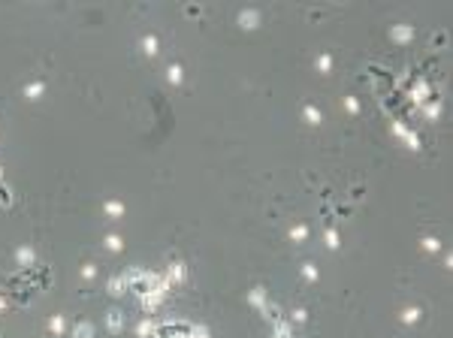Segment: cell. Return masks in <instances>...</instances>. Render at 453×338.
Instances as JSON below:
<instances>
[{
  "label": "cell",
  "mask_w": 453,
  "mask_h": 338,
  "mask_svg": "<svg viewBox=\"0 0 453 338\" xmlns=\"http://www.w3.org/2000/svg\"><path fill=\"white\" fill-rule=\"evenodd\" d=\"M166 281H169V284H172V281H184V263H179V260L172 263V266H169V275H166Z\"/></svg>",
  "instance_id": "8fae6325"
},
{
  "label": "cell",
  "mask_w": 453,
  "mask_h": 338,
  "mask_svg": "<svg viewBox=\"0 0 453 338\" xmlns=\"http://www.w3.org/2000/svg\"><path fill=\"white\" fill-rule=\"evenodd\" d=\"M184 12H187V15H190V19H197V15H200V12H203V9H200V6H184Z\"/></svg>",
  "instance_id": "f1b7e54d"
},
{
  "label": "cell",
  "mask_w": 453,
  "mask_h": 338,
  "mask_svg": "<svg viewBox=\"0 0 453 338\" xmlns=\"http://www.w3.org/2000/svg\"><path fill=\"white\" fill-rule=\"evenodd\" d=\"M73 338H94V323L91 320H79L73 326Z\"/></svg>",
  "instance_id": "8992f818"
},
{
  "label": "cell",
  "mask_w": 453,
  "mask_h": 338,
  "mask_svg": "<svg viewBox=\"0 0 453 338\" xmlns=\"http://www.w3.org/2000/svg\"><path fill=\"white\" fill-rule=\"evenodd\" d=\"M344 109L351 112V115H357V112H360V100H357V97H344Z\"/></svg>",
  "instance_id": "cb8c5ba5"
},
{
  "label": "cell",
  "mask_w": 453,
  "mask_h": 338,
  "mask_svg": "<svg viewBox=\"0 0 453 338\" xmlns=\"http://www.w3.org/2000/svg\"><path fill=\"white\" fill-rule=\"evenodd\" d=\"M142 51H145V55H158V51H160V43H158V37H154V33H145V37H142Z\"/></svg>",
  "instance_id": "52a82bcc"
},
{
  "label": "cell",
  "mask_w": 453,
  "mask_h": 338,
  "mask_svg": "<svg viewBox=\"0 0 453 338\" xmlns=\"http://www.w3.org/2000/svg\"><path fill=\"white\" fill-rule=\"evenodd\" d=\"M317 69L320 73H329V69H333V55H329V51H323V55L317 58Z\"/></svg>",
  "instance_id": "ac0fdd59"
},
{
  "label": "cell",
  "mask_w": 453,
  "mask_h": 338,
  "mask_svg": "<svg viewBox=\"0 0 453 338\" xmlns=\"http://www.w3.org/2000/svg\"><path fill=\"white\" fill-rule=\"evenodd\" d=\"M121 248H124V239H121L118 233H109L106 236V251H112V254H118Z\"/></svg>",
  "instance_id": "4fadbf2b"
},
{
  "label": "cell",
  "mask_w": 453,
  "mask_h": 338,
  "mask_svg": "<svg viewBox=\"0 0 453 338\" xmlns=\"http://www.w3.org/2000/svg\"><path fill=\"white\" fill-rule=\"evenodd\" d=\"M187 338H212V335H208V329H205V326H190Z\"/></svg>",
  "instance_id": "603a6c76"
},
{
  "label": "cell",
  "mask_w": 453,
  "mask_h": 338,
  "mask_svg": "<svg viewBox=\"0 0 453 338\" xmlns=\"http://www.w3.org/2000/svg\"><path fill=\"white\" fill-rule=\"evenodd\" d=\"M390 37H393V43L405 45V43L414 40V27H411V24H393V27H390Z\"/></svg>",
  "instance_id": "7a4b0ae2"
},
{
  "label": "cell",
  "mask_w": 453,
  "mask_h": 338,
  "mask_svg": "<svg viewBox=\"0 0 453 338\" xmlns=\"http://www.w3.org/2000/svg\"><path fill=\"white\" fill-rule=\"evenodd\" d=\"M124 290H127V278H118V275H115V278L109 281V296H121Z\"/></svg>",
  "instance_id": "7c38bea8"
},
{
  "label": "cell",
  "mask_w": 453,
  "mask_h": 338,
  "mask_svg": "<svg viewBox=\"0 0 453 338\" xmlns=\"http://www.w3.org/2000/svg\"><path fill=\"white\" fill-rule=\"evenodd\" d=\"M402 320H405V323H417V320H420V308H405Z\"/></svg>",
  "instance_id": "ffe728a7"
},
{
  "label": "cell",
  "mask_w": 453,
  "mask_h": 338,
  "mask_svg": "<svg viewBox=\"0 0 453 338\" xmlns=\"http://www.w3.org/2000/svg\"><path fill=\"white\" fill-rule=\"evenodd\" d=\"M94 275H97V266H94V263H85V266H82V278H85V281H91Z\"/></svg>",
  "instance_id": "484cf974"
},
{
  "label": "cell",
  "mask_w": 453,
  "mask_h": 338,
  "mask_svg": "<svg viewBox=\"0 0 453 338\" xmlns=\"http://www.w3.org/2000/svg\"><path fill=\"white\" fill-rule=\"evenodd\" d=\"M305 236H308V226H305V224L290 226V239H293V242H305Z\"/></svg>",
  "instance_id": "2e32d148"
},
{
  "label": "cell",
  "mask_w": 453,
  "mask_h": 338,
  "mask_svg": "<svg viewBox=\"0 0 453 338\" xmlns=\"http://www.w3.org/2000/svg\"><path fill=\"white\" fill-rule=\"evenodd\" d=\"M166 79H169L172 85H181V79H184L181 67H179V64H169V67H166Z\"/></svg>",
  "instance_id": "5bb4252c"
},
{
  "label": "cell",
  "mask_w": 453,
  "mask_h": 338,
  "mask_svg": "<svg viewBox=\"0 0 453 338\" xmlns=\"http://www.w3.org/2000/svg\"><path fill=\"white\" fill-rule=\"evenodd\" d=\"M48 329H51V335H61L64 329H67V320H64V314H55L48 320Z\"/></svg>",
  "instance_id": "9a60e30c"
},
{
  "label": "cell",
  "mask_w": 453,
  "mask_h": 338,
  "mask_svg": "<svg viewBox=\"0 0 453 338\" xmlns=\"http://www.w3.org/2000/svg\"><path fill=\"white\" fill-rule=\"evenodd\" d=\"M438 112H441V106H438V103H432V106H426V115H429V118H438Z\"/></svg>",
  "instance_id": "4316f807"
},
{
  "label": "cell",
  "mask_w": 453,
  "mask_h": 338,
  "mask_svg": "<svg viewBox=\"0 0 453 338\" xmlns=\"http://www.w3.org/2000/svg\"><path fill=\"white\" fill-rule=\"evenodd\" d=\"M293 320H296V323H302V320H305V308H296L293 311Z\"/></svg>",
  "instance_id": "83f0119b"
},
{
  "label": "cell",
  "mask_w": 453,
  "mask_h": 338,
  "mask_svg": "<svg viewBox=\"0 0 453 338\" xmlns=\"http://www.w3.org/2000/svg\"><path fill=\"white\" fill-rule=\"evenodd\" d=\"M326 248H333V251H336V248H339V233H336L333 226L326 229Z\"/></svg>",
  "instance_id": "7402d4cb"
},
{
  "label": "cell",
  "mask_w": 453,
  "mask_h": 338,
  "mask_svg": "<svg viewBox=\"0 0 453 338\" xmlns=\"http://www.w3.org/2000/svg\"><path fill=\"white\" fill-rule=\"evenodd\" d=\"M0 205H3V208H6V205H12V190H9L3 181H0Z\"/></svg>",
  "instance_id": "d6986e66"
},
{
  "label": "cell",
  "mask_w": 453,
  "mask_h": 338,
  "mask_svg": "<svg viewBox=\"0 0 453 338\" xmlns=\"http://www.w3.org/2000/svg\"><path fill=\"white\" fill-rule=\"evenodd\" d=\"M103 211H106L109 218H124V203H118V200H106V205H103Z\"/></svg>",
  "instance_id": "ba28073f"
},
{
  "label": "cell",
  "mask_w": 453,
  "mask_h": 338,
  "mask_svg": "<svg viewBox=\"0 0 453 338\" xmlns=\"http://www.w3.org/2000/svg\"><path fill=\"white\" fill-rule=\"evenodd\" d=\"M43 91H45V82H43V79H37V82H27V85L22 88L24 100H40V97H43Z\"/></svg>",
  "instance_id": "277c9868"
},
{
  "label": "cell",
  "mask_w": 453,
  "mask_h": 338,
  "mask_svg": "<svg viewBox=\"0 0 453 338\" xmlns=\"http://www.w3.org/2000/svg\"><path fill=\"white\" fill-rule=\"evenodd\" d=\"M260 9H242L239 12V27H245V30H254V27H260Z\"/></svg>",
  "instance_id": "6da1fadb"
},
{
  "label": "cell",
  "mask_w": 453,
  "mask_h": 338,
  "mask_svg": "<svg viewBox=\"0 0 453 338\" xmlns=\"http://www.w3.org/2000/svg\"><path fill=\"white\" fill-rule=\"evenodd\" d=\"M151 332H154L151 320H148V317H142V320H139V326H136V335H139V338H145V335H151Z\"/></svg>",
  "instance_id": "e0dca14e"
},
{
  "label": "cell",
  "mask_w": 453,
  "mask_h": 338,
  "mask_svg": "<svg viewBox=\"0 0 453 338\" xmlns=\"http://www.w3.org/2000/svg\"><path fill=\"white\" fill-rule=\"evenodd\" d=\"M302 278L317 281V266H315V263H305V266H302Z\"/></svg>",
  "instance_id": "44dd1931"
},
{
  "label": "cell",
  "mask_w": 453,
  "mask_h": 338,
  "mask_svg": "<svg viewBox=\"0 0 453 338\" xmlns=\"http://www.w3.org/2000/svg\"><path fill=\"white\" fill-rule=\"evenodd\" d=\"M302 115H305V121H308V124H315V127L323 121V115H320L317 106H302Z\"/></svg>",
  "instance_id": "9c48e42d"
},
{
  "label": "cell",
  "mask_w": 453,
  "mask_h": 338,
  "mask_svg": "<svg viewBox=\"0 0 453 338\" xmlns=\"http://www.w3.org/2000/svg\"><path fill=\"white\" fill-rule=\"evenodd\" d=\"M248 302H251L254 308H263V305H266V293H263V287H254V290L248 293Z\"/></svg>",
  "instance_id": "30bf717a"
},
{
  "label": "cell",
  "mask_w": 453,
  "mask_h": 338,
  "mask_svg": "<svg viewBox=\"0 0 453 338\" xmlns=\"http://www.w3.org/2000/svg\"><path fill=\"white\" fill-rule=\"evenodd\" d=\"M0 181H3V166H0Z\"/></svg>",
  "instance_id": "f546056e"
},
{
  "label": "cell",
  "mask_w": 453,
  "mask_h": 338,
  "mask_svg": "<svg viewBox=\"0 0 453 338\" xmlns=\"http://www.w3.org/2000/svg\"><path fill=\"white\" fill-rule=\"evenodd\" d=\"M15 263H19V266H24V269H27V266H33V263H37V254H33V248H19V251H15Z\"/></svg>",
  "instance_id": "5b68a950"
},
{
  "label": "cell",
  "mask_w": 453,
  "mask_h": 338,
  "mask_svg": "<svg viewBox=\"0 0 453 338\" xmlns=\"http://www.w3.org/2000/svg\"><path fill=\"white\" fill-rule=\"evenodd\" d=\"M106 329L109 332H121V329H124V314H121L118 308H109L106 311Z\"/></svg>",
  "instance_id": "3957f363"
},
{
  "label": "cell",
  "mask_w": 453,
  "mask_h": 338,
  "mask_svg": "<svg viewBox=\"0 0 453 338\" xmlns=\"http://www.w3.org/2000/svg\"><path fill=\"white\" fill-rule=\"evenodd\" d=\"M423 251H441V242L432 239V236H426V239H423Z\"/></svg>",
  "instance_id": "d4e9b609"
}]
</instances>
